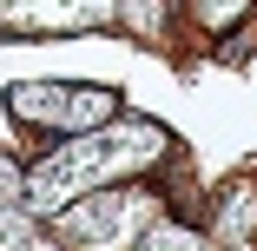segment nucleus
Instances as JSON below:
<instances>
[{
  "label": "nucleus",
  "instance_id": "nucleus-1",
  "mask_svg": "<svg viewBox=\"0 0 257 251\" xmlns=\"http://www.w3.org/2000/svg\"><path fill=\"white\" fill-rule=\"evenodd\" d=\"M159 152H165V132L152 126V119L73 132V139H60V152H46V159L27 172V205H33V218H53L66 198L99 192L106 179H119V172H132V165H152Z\"/></svg>",
  "mask_w": 257,
  "mask_h": 251
},
{
  "label": "nucleus",
  "instance_id": "nucleus-2",
  "mask_svg": "<svg viewBox=\"0 0 257 251\" xmlns=\"http://www.w3.org/2000/svg\"><path fill=\"white\" fill-rule=\"evenodd\" d=\"M7 113L33 132H53V139H73V132H92L119 113V93L112 86H66V79H27L7 93Z\"/></svg>",
  "mask_w": 257,
  "mask_h": 251
},
{
  "label": "nucleus",
  "instance_id": "nucleus-3",
  "mask_svg": "<svg viewBox=\"0 0 257 251\" xmlns=\"http://www.w3.org/2000/svg\"><path fill=\"white\" fill-rule=\"evenodd\" d=\"M60 218V238L66 244H139V231L152 225V198L145 192H79V205L66 198V205L53 212Z\"/></svg>",
  "mask_w": 257,
  "mask_h": 251
},
{
  "label": "nucleus",
  "instance_id": "nucleus-4",
  "mask_svg": "<svg viewBox=\"0 0 257 251\" xmlns=\"http://www.w3.org/2000/svg\"><path fill=\"white\" fill-rule=\"evenodd\" d=\"M0 244H33V205H27V172L0 152Z\"/></svg>",
  "mask_w": 257,
  "mask_h": 251
},
{
  "label": "nucleus",
  "instance_id": "nucleus-5",
  "mask_svg": "<svg viewBox=\"0 0 257 251\" xmlns=\"http://www.w3.org/2000/svg\"><path fill=\"white\" fill-rule=\"evenodd\" d=\"M191 7H198V20H204V27H237L250 0H191Z\"/></svg>",
  "mask_w": 257,
  "mask_h": 251
}]
</instances>
